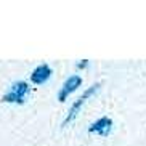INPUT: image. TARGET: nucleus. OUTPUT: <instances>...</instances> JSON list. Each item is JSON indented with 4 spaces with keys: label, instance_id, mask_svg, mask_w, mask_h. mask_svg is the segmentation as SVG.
<instances>
[{
    "label": "nucleus",
    "instance_id": "2",
    "mask_svg": "<svg viewBox=\"0 0 146 146\" xmlns=\"http://www.w3.org/2000/svg\"><path fill=\"white\" fill-rule=\"evenodd\" d=\"M98 88H100V84H93L92 87H88L85 92H84V95H82L80 98L76 101V103L71 106V109H69V112H68V116H66V119H64V122H63V125H68V124H71L76 117H77V114L80 112V109H82V106L85 104V101L88 98H90L92 95H95L96 92H98Z\"/></svg>",
    "mask_w": 146,
    "mask_h": 146
},
{
    "label": "nucleus",
    "instance_id": "6",
    "mask_svg": "<svg viewBox=\"0 0 146 146\" xmlns=\"http://www.w3.org/2000/svg\"><path fill=\"white\" fill-rule=\"evenodd\" d=\"M87 66H88V60H80V61L77 63V68H79V69H85Z\"/></svg>",
    "mask_w": 146,
    "mask_h": 146
},
{
    "label": "nucleus",
    "instance_id": "5",
    "mask_svg": "<svg viewBox=\"0 0 146 146\" xmlns=\"http://www.w3.org/2000/svg\"><path fill=\"white\" fill-rule=\"evenodd\" d=\"M111 129H112V120L109 117H101V119H98L88 127V132L98 133L101 137H108L111 133Z\"/></svg>",
    "mask_w": 146,
    "mask_h": 146
},
{
    "label": "nucleus",
    "instance_id": "4",
    "mask_svg": "<svg viewBox=\"0 0 146 146\" xmlns=\"http://www.w3.org/2000/svg\"><path fill=\"white\" fill-rule=\"evenodd\" d=\"M50 77H52V68L45 63L34 68V71L31 72V82L34 85H43L45 82H48Z\"/></svg>",
    "mask_w": 146,
    "mask_h": 146
},
{
    "label": "nucleus",
    "instance_id": "3",
    "mask_svg": "<svg viewBox=\"0 0 146 146\" xmlns=\"http://www.w3.org/2000/svg\"><path fill=\"white\" fill-rule=\"evenodd\" d=\"M80 85H82V77L80 76H77V74L69 76V77L64 80V84L61 85L60 93H58V100H60V101H66V98H68L69 95H72Z\"/></svg>",
    "mask_w": 146,
    "mask_h": 146
},
{
    "label": "nucleus",
    "instance_id": "1",
    "mask_svg": "<svg viewBox=\"0 0 146 146\" xmlns=\"http://www.w3.org/2000/svg\"><path fill=\"white\" fill-rule=\"evenodd\" d=\"M31 92V87L27 82L24 80H18V82H13L10 90L3 95L2 101L3 103H13V104H23L26 101V96L27 93Z\"/></svg>",
    "mask_w": 146,
    "mask_h": 146
}]
</instances>
